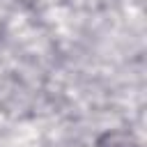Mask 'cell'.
<instances>
[{"label":"cell","mask_w":147,"mask_h":147,"mask_svg":"<svg viewBox=\"0 0 147 147\" xmlns=\"http://www.w3.org/2000/svg\"><path fill=\"white\" fill-rule=\"evenodd\" d=\"M94 147H140V142L129 131L115 129V131H106L103 136H99Z\"/></svg>","instance_id":"cell-1"}]
</instances>
